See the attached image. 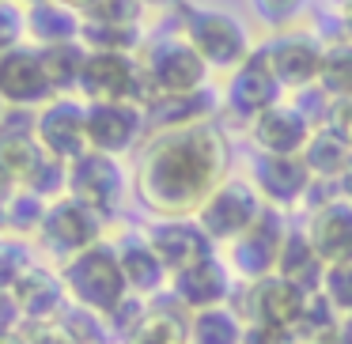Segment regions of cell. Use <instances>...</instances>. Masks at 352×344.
<instances>
[{
	"label": "cell",
	"instance_id": "obj_1",
	"mask_svg": "<svg viewBox=\"0 0 352 344\" xmlns=\"http://www.w3.org/2000/svg\"><path fill=\"white\" fill-rule=\"evenodd\" d=\"M228 174L231 140L216 117L152 133L133 167V193L152 216H197Z\"/></svg>",
	"mask_w": 352,
	"mask_h": 344
},
{
	"label": "cell",
	"instance_id": "obj_2",
	"mask_svg": "<svg viewBox=\"0 0 352 344\" xmlns=\"http://www.w3.org/2000/svg\"><path fill=\"white\" fill-rule=\"evenodd\" d=\"M61 280H65V291H69L72 303H76L80 310L95 314V318H114V314L133 299L122 257H118V246L107 242V238L65 261Z\"/></svg>",
	"mask_w": 352,
	"mask_h": 344
},
{
	"label": "cell",
	"instance_id": "obj_3",
	"mask_svg": "<svg viewBox=\"0 0 352 344\" xmlns=\"http://www.w3.org/2000/svg\"><path fill=\"white\" fill-rule=\"evenodd\" d=\"M178 31L190 38V46L201 54V61L212 72H231L258 49L250 27L223 8H197V4H182V27Z\"/></svg>",
	"mask_w": 352,
	"mask_h": 344
},
{
	"label": "cell",
	"instance_id": "obj_4",
	"mask_svg": "<svg viewBox=\"0 0 352 344\" xmlns=\"http://www.w3.org/2000/svg\"><path fill=\"white\" fill-rule=\"evenodd\" d=\"M137 57H140V72H144V102L163 99V95H193L201 87H208L212 69L201 61V54L190 46V38L182 31L144 42V49Z\"/></svg>",
	"mask_w": 352,
	"mask_h": 344
},
{
	"label": "cell",
	"instance_id": "obj_5",
	"mask_svg": "<svg viewBox=\"0 0 352 344\" xmlns=\"http://www.w3.org/2000/svg\"><path fill=\"white\" fill-rule=\"evenodd\" d=\"M265 200L261 193L254 190L250 178H239V174H228L212 193L208 200L197 208V223L205 227V235L212 238L216 246H231L235 238H243L254 223L261 220L265 212Z\"/></svg>",
	"mask_w": 352,
	"mask_h": 344
},
{
	"label": "cell",
	"instance_id": "obj_6",
	"mask_svg": "<svg viewBox=\"0 0 352 344\" xmlns=\"http://www.w3.org/2000/svg\"><path fill=\"white\" fill-rule=\"evenodd\" d=\"M314 291L296 288L284 276H261V280H250L243 291V318L250 329H261V333H276V336H296L299 321H303L307 299Z\"/></svg>",
	"mask_w": 352,
	"mask_h": 344
},
{
	"label": "cell",
	"instance_id": "obj_7",
	"mask_svg": "<svg viewBox=\"0 0 352 344\" xmlns=\"http://www.w3.org/2000/svg\"><path fill=\"white\" fill-rule=\"evenodd\" d=\"M65 193L84 208H91L95 216L110 220V216H118L125 193H129V174L118 155L84 152L80 159L69 163V190Z\"/></svg>",
	"mask_w": 352,
	"mask_h": 344
},
{
	"label": "cell",
	"instance_id": "obj_8",
	"mask_svg": "<svg viewBox=\"0 0 352 344\" xmlns=\"http://www.w3.org/2000/svg\"><path fill=\"white\" fill-rule=\"evenodd\" d=\"M265 54L269 69L276 72V80L284 84L288 95L311 91L318 87L322 76V61H326V42L311 31H280V34H265L258 42Z\"/></svg>",
	"mask_w": 352,
	"mask_h": 344
},
{
	"label": "cell",
	"instance_id": "obj_9",
	"mask_svg": "<svg viewBox=\"0 0 352 344\" xmlns=\"http://www.w3.org/2000/svg\"><path fill=\"white\" fill-rule=\"evenodd\" d=\"M76 95L84 102H144V72L137 54H114V49H87L84 72H80Z\"/></svg>",
	"mask_w": 352,
	"mask_h": 344
},
{
	"label": "cell",
	"instance_id": "obj_10",
	"mask_svg": "<svg viewBox=\"0 0 352 344\" xmlns=\"http://www.w3.org/2000/svg\"><path fill=\"white\" fill-rule=\"evenodd\" d=\"M284 99H288V91H284V84L276 80V72L269 69L265 54H261V46H258L239 69L228 72L220 106L228 110L231 117L250 125L258 114H265L269 106H276V102H284Z\"/></svg>",
	"mask_w": 352,
	"mask_h": 344
},
{
	"label": "cell",
	"instance_id": "obj_11",
	"mask_svg": "<svg viewBox=\"0 0 352 344\" xmlns=\"http://www.w3.org/2000/svg\"><path fill=\"white\" fill-rule=\"evenodd\" d=\"M246 178L261 193V200L269 208H276V212H296L299 205L311 200V190L318 185L314 174L307 170L303 155H258L254 152Z\"/></svg>",
	"mask_w": 352,
	"mask_h": 344
},
{
	"label": "cell",
	"instance_id": "obj_12",
	"mask_svg": "<svg viewBox=\"0 0 352 344\" xmlns=\"http://www.w3.org/2000/svg\"><path fill=\"white\" fill-rule=\"evenodd\" d=\"M148 133V110L144 102L118 99V102H87V144L91 152L107 155H129L140 148Z\"/></svg>",
	"mask_w": 352,
	"mask_h": 344
},
{
	"label": "cell",
	"instance_id": "obj_13",
	"mask_svg": "<svg viewBox=\"0 0 352 344\" xmlns=\"http://www.w3.org/2000/svg\"><path fill=\"white\" fill-rule=\"evenodd\" d=\"M34 137L61 163H72L84 152H91V144H87V102L76 99V95L50 99L34 114Z\"/></svg>",
	"mask_w": 352,
	"mask_h": 344
},
{
	"label": "cell",
	"instance_id": "obj_14",
	"mask_svg": "<svg viewBox=\"0 0 352 344\" xmlns=\"http://www.w3.org/2000/svg\"><path fill=\"white\" fill-rule=\"evenodd\" d=\"M284 235H288L284 212L265 208V212H261V220L254 223L243 238H235L231 246H223V257H228L231 273H235L243 284L261 280V276H273L276 273V261H280Z\"/></svg>",
	"mask_w": 352,
	"mask_h": 344
},
{
	"label": "cell",
	"instance_id": "obj_15",
	"mask_svg": "<svg viewBox=\"0 0 352 344\" xmlns=\"http://www.w3.org/2000/svg\"><path fill=\"white\" fill-rule=\"evenodd\" d=\"M102 216H95L91 208H84L80 200H72L69 193L57 200H50L46 208V220L38 227V238L54 257L69 261L76 253H84L87 246L102 242Z\"/></svg>",
	"mask_w": 352,
	"mask_h": 344
},
{
	"label": "cell",
	"instance_id": "obj_16",
	"mask_svg": "<svg viewBox=\"0 0 352 344\" xmlns=\"http://www.w3.org/2000/svg\"><path fill=\"white\" fill-rule=\"evenodd\" d=\"M144 235L152 242V250L160 253V261L167 265L170 276L197 265L205 257H212V253H220V246L205 235L197 216H155Z\"/></svg>",
	"mask_w": 352,
	"mask_h": 344
},
{
	"label": "cell",
	"instance_id": "obj_17",
	"mask_svg": "<svg viewBox=\"0 0 352 344\" xmlns=\"http://www.w3.org/2000/svg\"><path fill=\"white\" fill-rule=\"evenodd\" d=\"M314 129L318 125L292 99H284L246 125V140H250V148L258 155H303V148L314 137Z\"/></svg>",
	"mask_w": 352,
	"mask_h": 344
},
{
	"label": "cell",
	"instance_id": "obj_18",
	"mask_svg": "<svg viewBox=\"0 0 352 344\" xmlns=\"http://www.w3.org/2000/svg\"><path fill=\"white\" fill-rule=\"evenodd\" d=\"M0 95H4L8 106H19V110H38L50 99H57L38 46L23 42V46L0 54Z\"/></svg>",
	"mask_w": 352,
	"mask_h": 344
},
{
	"label": "cell",
	"instance_id": "obj_19",
	"mask_svg": "<svg viewBox=\"0 0 352 344\" xmlns=\"http://www.w3.org/2000/svg\"><path fill=\"white\" fill-rule=\"evenodd\" d=\"M170 295L175 303H182L186 314L193 310H208V306H223L231 303V291H235V273H231L228 257L212 253V257L197 261V265L182 268V273L170 276Z\"/></svg>",
	"mask_w": 352,
	"mask_h": 344
},
{
	"label": "cell",
	"instance_id": "obj_20",
	"mask_svg": "<svg viewBox=\"0 0 352 344\" xmlns=\"http://www.w3.org/2000/svg\"><path fill=\"white\" fill-rule=\"evenodd\" d=\"M303 231L311 238L314 253L326 265L352 261V200L344 193H337L329 200H318L311 208V216H307Z\"/></svg>",
	"mask_w": 352,
	"mask_h": 344
},
{
	"label": "cell",
	"instance_id": "obj_21",
	"mask_svg": "<svg viewBox=\"0 0 352 344\" xmlns=\"http://www.w3.org/2000/svg\"><path fill=\"white\" fill-rule=\"evenodd\" d=\"M114 246H118V257H122L129 291L137 299H152V295H160L163 288H170L167 265H163L160 253L152 250V242H148L144 231H140V235H122Z\"/></svg>",
	"mask_w": 352,
	"mask_h": 344
},
{
	"label": "cell",
	"instance_id": "obj_22",
	"mask_svg": "<svg viewBox=\"0 0 352 344\" xmlns=\"http://www.w3.org/2000/svg\"><path fill=\"white\" fill-rule=\"evenodd\" d=\"M84 31V12H76L65 0H42L27 4V42L38 49L61 46V42H80Z\"/></svg>",
	"mask_w": 352,
	"mask_h": 344
},
{
	"label": "cell",
	"instance_id": "obj_23",
	"mask_svg": "<svg viewBox=\"0 0 352 344\" xmlns=\"http://www.w3.org/2000/svg\"><path fill=\"white\" fill-rule=\"evenodd\" d=\"M250 325L231 303L186 314V344H246Z\"/></svg>",
	"mask_w": 352,
	"mask_h": 344
},
{
	"label": "cell",
	"instance_id": "obj_24",
	"mask_svg": "<svg viewBox=\"0 0 352 344\" xmlns=\"http://www.w3.org/2000/svg\"><path fill=\"white\" fill-rule=\"evenodd\" d=\"M276 276L292 280L296 288L303 291H318L322 288V276H326V261L314 253L311 238H307L303 227H288L280 246V261H276Z\"/></svg>",
	"mask_w": 352,
	"mask_h": 344
},
{
	"label": "cell",
	"instance_id": "obj_25",
	"mask_svg": "<svg viewBox=\"0 0 352 344\" xmlns=\"http://www.w3.org/2000/svg\"><path fill=\"white\" fill-rule=\"evenodd\" d=\"M303 163L314 174V182H337L341 185L344 170H349V163H352V148L344 144L333 129L318 125L314 137L307 140V148H303Z\"/></svg>",
	"mask_w": 352,
	"mask_h": 344
},
{
	"label": "cell",
	"instance_id": "obj_26",
	"mask_svg": "<svg viewBox=\"0 0 352 344\" xmlns=\"http://www.w3.org/2000/svg\"><path fill=\"white\" fill-rule=\"evenodd\" d=\"M12 295H16V303H19V310H23V318H50V314L61 306V299L69 295L65 291V280H61V273H46V268H38L34 265L31 273L23 276V280L12 288Z\"/></svg>",
	"mask_w": 352,
	"mask_h": 344
},
{
	"label": "cell",
	"instance_id": "obj_27",
	"mask_svg": "<svg viewBox=\"0 0 352 344\" xmlns=\"http://www.w3.org/2000/svg\"><path fill=\"white\" fill-rule=\"evenodd\" d=\"M84 61H87L84 42H61V46L42 49V65H46V76L54 84V95H76Z\"/></svg>",
	"mask_w": 352,
	"mask_h": 344
},
{
	"label": "cell",
	"instance_id": "obj_28",
	"mask_svg": "<svg viewBox=\"0 0 352 344\" xmlns=\"http://www.w3.org/2000/svg\"><path fill=\"white\" fill-rule=\"evenodd\" d=\"M318 91L333 99H352V42L329 38L326 42V61H322Z\"/></svg>",
	"mask_w": 352,
	"mask_h": 344
},
{
	"label": "cell",
	"instance_id": "obj_29",
	"mask_svg": "<svg viewBox=\"0 0 352 344\" xmlns=\"http://www.w3.org/2000/svg\"><path fill=\"white\" fill-rule=\"evenodd\" d=\"M46 208L50 200H42L38 193L31 190H12V197L4 200V227L16 231V235H38L42 220H46Z\"/></svg>",
	"mask_w": 352,
	"mask_h": 344
},
{
	"label": "cell",
	"instance_id": "obj_30",
	"mask_svg": "<svg viewBox=\"0 0 352 344\" xmlns=\"http://www.w3.org/2000/svg\"><path fill=\"white\" fill-rule=\"evenodd\" d=\"M80 42L87 49H114V54H140V27H118V23H99L84 19Z\"/></svg>",
	"mask_w": 352,
	"mask_h": 344
},
{
	"label": "cell",
	"instance_id": "obj_31",
	"mask_svg": "<svg viewBox=\"0 0 352 344\" xmlns=\"http://www.w3.org/2000/svg\"><path fill=\"white\" fill-rule=\"evenodd\" d=\"M250 12L269 34L296 31L299 19L311 12V0H250Z\"/></svg>",
	"mask_w": 352,
	"mask_h": 344
},
{
	"label": "cell",
	"instance_id": "obj_32",
	"mask_svg": "<svg viewBox=\"0 0 352 344\" xmlns=\"http://www.w3.org/2000/svg\"><path fill=\"white\" fill-rule=\"evenodd\" d=\"M322 295L329 299L337 314H352V261H341V265H326V276H322Z\"/></svg>",
	"mask_w": 352,
	"mask_h": 344
},
{
	"label": "cell",
	"instance_id": "obj_33",
	"mask_svg": "<svg viewBox=\"0 0 352 344\" xmlns=\"http://www.w3.org/2000/svg\"><path fill=\"white\" fill-rule=\"evenodd\" d=\"M31 268H34L31 250H27L19 238H0V288L12 291Z\"/></svg>",
	"mask_w": 352,
	"mask_h": 344
},
{
	"label": "cell",
	"instance_id": "obj_34",
	"mask_svg": "<svg viewBox=\"0 0 352 344\" xmlns=\"http://www.w3.org/2000/svg\"><path fill=\"white\" fill-rule=\"evenodd\" d=\"M144 4L140 0H95L84 12V19H99V23H118V27H140Z\"/></svg>",
	"mask_w": 352,
	"mask_h": 344
},
{
	"label": "cell",
	"instance_id": "obj_35",
	"mask_svg": "<svg viewBox=\"0 0 352 344\" xmlns=\"http://www.w3.org/2000/svg\"><path fill=\"white\" fill-rule=\"evenodd\" d=\"M27 42V8L19 0H0V54Z\"/></svg>",
	"mask_w": 352,
	"mask_h": 344
},
{
	"label": "cell",
	"instance_id": "obj_36",
	"mask_svg": "<svg viewBox=\"0 0 352 344\" xmlns=\"http://www.w3.org/2000/svg\"><path fill=\"white\" fill-rule=\"evenodd\" d=\"M322 125H326V129H333L337 137L352 148V99H333V102H329L326 122H322Z\"/></svg>",
	"mask_w": 352,
	"mask_h": 344
},
{
	"label": "cell",
	"instance_id": "obj_37",
	"mask_svg": "<svg viewBox=\"0 0 352 344\" xmlns=\"http://www.w3.org/2000/svg\"><path fill=\"white\" fill-rule=\"evenodd\" d=\"M19 318H23V310H19L16 295H12L8 288H0V336H4V333H12Z\"/></svg>",
	"mask_w": 352,
	"mask_h": 344
},
{
	"label": "cell",
	"instance_id": "obj_38",
	"mask_svg": "<svg viewBox=\"0 0 352 344\" xmlns=\"http://www.w3.org/2000/svg\"><path fill=\"white\" fill-rule=\"evenodd\" d=\"M311 344H352V336L349 333H344V329L341 325H337V329H329V333H322V336H314V341Z\"/></svg>",
	"mask_w": 352,
	"mask_h": 344
},
{
	"label": "cell",
	"instance_id": "obj_39",
	"mask_svg": "<svg viewBox=\"0 0 352 344\" xmlns=\"http://www.w3.org/2000/svg\"><path fill=\"white\" fill-rule=\"evenodd\" d=\"M12 190H16V182H12V178L4 174V167H0V212H4V200L12 197Z\"/></svg>",
	"mask_w": 352,
	"mask_h": 344
},
{
	"label": "cell",
	"instance_id": "obj_40",
	"mask_svg": "<svg viewBox=\"0 0 352 344\" xmlns=\"http://www.w3.org/2000/svg\"><path fill=\"white\" fill-rule=\"evenodd\" d=\"M144 8H182L186 0H140Z\"/></svg>",
	"mask_w": 352,
	"mask_h": 344
},
{
	"label": "cell",
	"instance_id": "obj_41",
	"mask_svg": "<svg viewBox=\"0 0 352 344\" xmlns=\"http://www.w3.org/2000/svg\"><path fill=\"white\" fill-rule=\"evenodd\" d=\"M337 38L352 42V19H341V23H337Z\"/></svg>",
	"mask_w": 352,
	"mask_h": 344
},
{
	"label": "cell",
	"instance_id": "obj_42",
	"mask_svg": "<svg viewBox=\"0 0 352 344\" xmlns=\"http://www.w3.org/2000/svg\"><path fill=\"white\" fill-rule=\"evenodd\" d=\"M341 193L352 200V163H349V170H344V178H341Z\"/></svg>",
	"mask_w": 352,
	"mask_h": 344
},
{
	"label": "cell",
	"instance_id": "obj_43",
	"mask_svg": "<svg viewBox=\"0 0 352 344\" xmlns=\"http://www.w3.org/2000/svg\"><path fill=\"white\" fill-rule=\"evenodd\" d=\"M333 8L341 12V19H352V0H333Z\"/></svg>",
	"mask_w": 352,
	"mask_h": 344
},
{
	"label": "cell",
	"instance_id": "obj_44",
	"mask_svg": "<svg viewBox=\"0 0 352 344\" xmlns=\"http://www.w3.org/2000/svg\"><path fill=\"white\" fill-rule=\"evenodd\" d=\"M65 4H72V8H76V12H87V8H91V4H95V0H65Z\"/></svg>",
	"mask_w": 352,
	"mask_h": 344
},
{
	"label": "cell",
	"instance_id": "obj_45",
	"mask_svg": "<svg viewBox=\"0 0 352 344\" xmlns=\"http://www.w3.org/2000/svg\"><path fill=\"white\" fill-rule=\"evenodd\" d=\"M341 329H344V333L352 336V314H344V318H341Z\"/></svg>",
	"mask_w": 352,
	"mask_h": 344
},
{
	"label": "cell",
	"instance_id": "obj_46",
	"mask_svg": "<svg viewBox=\"0 0 352 344\" xmlns=\"http://www.w3.org/2000/svg\"><path fill=\"white\" fill-rule=\"evenodd\" d=\"M8 110H12V106L4 102V95H0V122H4V114H8Z\"/></svg>",
	"mask_w": 352,
	"mask_h": 344
},
{
	"label": "cell",
	"instance_id": "obj_47",
	"mask_svg": "<svg viewBox=\"0 0 352 344\" xmlns=\"http://www.w3.org/2000/svg\"><path fill=\"white\" fill-rule=\"evenodd\" d=\"M19 4H23V8H27V4H42V0H19Z\"/></svg>",
	"mask_w": 352,
	"mask_h": 344
}]
</instances>
